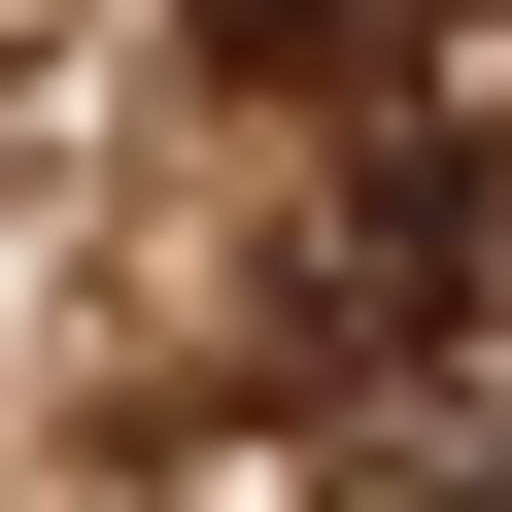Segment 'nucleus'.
Listing matches in <instances>:
<instances>
[{"mask_svg": "<svg viewBox=\"0 0 512 512\" xmlns=\"http://www.w3.org/2000/svg\"><path fill=\"white\" fill-rule=\"evenodd\" d=\"M171 35H205L239 103H308V69H376V35H410V0H171Z\"/></svg>", "mask_w": 512, "mask_h": 512, "instance_id": "1", "label": "nucleus"}]
</instances>
